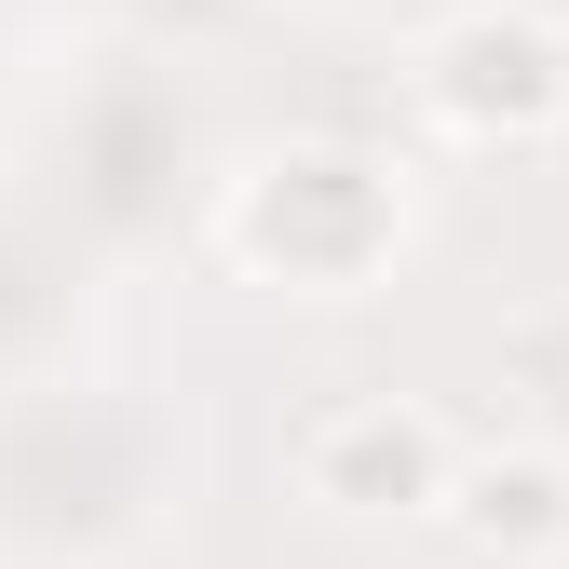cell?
Listing matches in <instances>:
<instances>
[{
	"label": "cell",
	"mask_w": 569,
	"mask_h": 569,
	"mask_svg": "<svg viewBox=\"0 0 569 569\" xmlns=\"http://www.w3.org/2000/svg\"><path fill=\"white\" fill-rule=\"evenodd\" d=\"M218 244L271 284H312V299H352L380 258H393V190L367 150H271L231 177L218 203Z\"/></svg>",
	"instance_id": "6da1fadb"
},
{
	"label": "cell",
	"mask_w": 569,
	"mask_h": 569,
	"mask_svg": "<svg viewBox=\"0 0 569 569\" xmlns=\"http://www.w3.org/2000/svg\"><path fill=\"white\" fill-rule=\"evenodd\" d=\"M420 109H435V136H461V150H529V136L569 122V41L542 14L475 0V14H448L420 41Z\"/></svg>",
	"instance_id": "7a4b0ae2"
},
{
	"label": "cell",
	"mask_w": 569,
	"mask_h": 569,
	"mask_svg": "<svg viewBox=\"0 0 569 569\" xmlns=\"http://www.w3.org/2000/svg\"><path fill=\"white\" fill-rule=\"evenodd\" d=\"M448 435L420 407H393V393H352V407H326L312 435H299V488L326 516H435L448 502Z\"/></svg>",
	"instance_id": "3957f363"
},
{
	"label": "cell",
	"mask_w": 569,
	"mask_h": 569,
	"mask_svg": "<svg viewBox=\"0 0 569 569\" xmlns=\"http://www.w3.org/2000/svg\"><path fill=\"white\" fill-rule=\"evenodd\" d=\"M435 516H448V529H461L488 569H542V556H569V461H542V448L461 461Z\"/></svg>",
	"instance_id": "277c9868"
}]
</instances>
